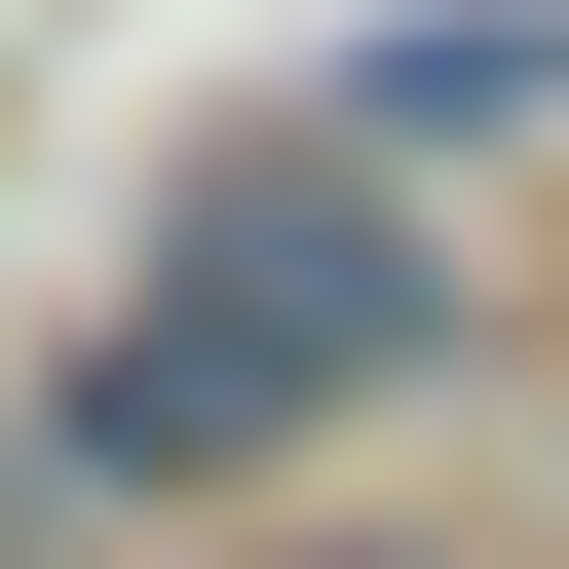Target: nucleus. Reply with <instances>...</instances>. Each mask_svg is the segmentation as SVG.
I'll return each mask as SVG.
<instances>
[{
  "label": "nucleus",
  "mask_w": 569,
  "mask_h": 569,
  "mask_svg": "<svg viewBox=\"0 0 569 569\" xmlns=\"http://www.w3.org/2000/svg\"><path fill=\"white\" fill-rule=\"evenodd\" d=\"M456 342V266H418V190L380 152H228L190 190V266L114 305V380H77V456L114 493H228V456H305V418H380Z\"/></svg>",
  "instance_id": "nucleus-1"
}]
</instances>
